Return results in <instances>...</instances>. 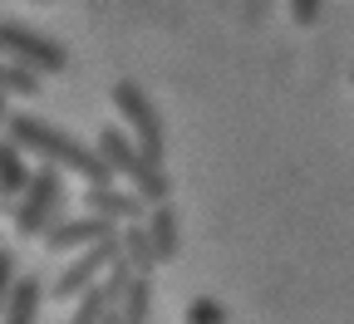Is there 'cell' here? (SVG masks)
<instances>
[{"instance_id":"obj_1","label":"cell","mask_w":354,"mask_h":324,"mask_svg":"<svg viewBox=\"0 0 354 324\" xmlns=\"http://www.w3.org/2000/svg\"><path fill=\"white\" fill-rule=\"evenodd\" d=\"M6 143H10L20 158H39L44 167H55V172H79V177H84V192L113 187V172L99 162V153L84 148V143H74L69 133H59L55 123H44V118L10 113V118H6Z\"/></svg>"},{"instance_id":"obj_2","label":"cell","mask_w":354,"mask_h":324,"mask_svg":"<svg viewBox=\"0 0 354 324\" xmlns=\"http://www.w3.org/2000/svg\"><path fill=\"white\" fill-rule=\"evenodd\" d=\"M94 153H99V162H104L113 177L128 182V192L138 197L143 207H162V202L172 197L167 172L153 167V162H143L138 153H133V143L123 137V128H104V133H99V143H94Z\"/></svg>"},{"instance_id":"obj_3","label":"cell","mask_w":354,"mask_h":324,"mask_svg":"<svg viewBox=\"0 0 354 324\" xmlns=\"http://www.w3.org/2000/svg\"><path fill=\"white\" fill-rule=\"evenodd\" d=\"M113 108L123 113V137L133 143V153H138L143 162H153V167H162V148H167V137H162V118H158V108H153V99L143 94L138 84H113Z\"/></svg>"},{"instance_id":"obj_4","label":"cell","mask_w":354,"mask_h":324,"mask_svg":"<svg viewBox=\"0 0 354 324\" xmlns=\"http://www.w3.org/2000/svg\"><path fill=\"white\" fill-rule=\"evenodd\" d=\"M59 207H64V177L55 167L30 172L25 192L15 202V231L20 236H44V231L59 221Z\"/></svg>"},{"instance_id":"obj_5","label":"cell","mask_w":354,"mask_h":324,"mask_svg":"<svg viewBox=\"0 0 354 324\" xmlns=\"http://www.w3.org/2000/svg\"><path fill=\"white\" fill-rule=\"evenodd\" d=\"M0 59L6 64H20V69H30V74H59L64 64H69V55H64V44L59 39H50V35H35V30H25V25H0Z\"/></svg>"},{"instance_id":"obj_6","label":"cell","mask_w":354,"mask_h":324,"mask_svg":"<svg viewBox=\"0 0 354 324\" xmlns=\"http://www.w3.org/2000/svg\"><path fill=\"white\" fill-rule=\"evenodd\" d=\"M113 260H118V231H113L109 241H94L88 251H79V256H74V265H69L59 280L50 285V295H55V300H79L88 285H99V275H104Z\"/></svg>"},{"instance_id":"obj_7","label":"cell","mask_w":354,"mask_h":324,"mask_svg":"<svg viewBox=\"0 0 354 324\" xmlns=\"http://www.w3.org/2000/svg\"><path fill=\"white\" fill-rule=\"evenodd\" d=\"M84 216H99L109 226H138L148 216V207L133 197V192H118V187H99V192H84Z\"/></svg>"},{"instance_id":"obj_8","label":"cell","mask_w":354,"mask_h":324,"mask_svg":"<svg viewBox=\"0 0 354 324\" xmlns=\"http://www.w3.org/2000/svg\"><path fill=\"white\" fill-rule=\"evenodd\" d=\"M118 226L99 221V216H74V221H55L44 231V251H88L94 241H109Z\"/></svg>"},{"instance_id":"obj_9","label":"cell","mask_w":354,"mask_h":324,"mask_svg":"<svg viewBox=\"0 0 354 324\" xmlns=\"http://www.w3.org/2000/svg\"><path fill=\"white\" fill-rule=\"evenodd\" d=\"M143 236H148L158 265H167V260L177 256V216H172L167 202H162V207H148V216H143Z\"/></svg>"},{"instance_id":"obj_10","label":"cell","mask_w":354,"mask_h":324,"mask_svg":"<svg viewBox=\"0 0 354 324\" xmlns=\"http://www.w3.org/2000/svg\"><path fill=\"white\" fill-rule=\"evenodd\" d=\"M118 256H123V265L138 275V280H148L153 275V246H148V236H143V226H118Z\"/></svg>"},{"instance_id":"obj_11","label":"cell","mask_w":354,"mask_h":324,"mask_svg":"<svg viewBox=\"0 0 354 324\" xmlns=\"http://www.w3.org/2000/svg\"><path fill=\"white\" fill-rule=\"evenodd\" d=\"M25 182H30V167H25V158L0 137V207H10L20 192H25Z\"/></svg>"},{"instance_id":"obj_12","label":"cell","mask_w":354,"mask_h":324,"mask_svg":"<svg viewBox=\"0 0 354 324\" xmlns=\"http://www.w3.org/2000/svg\"><path fill=\"white\" fill-rule=\"evenodd\" d=\"M39 314V280H15L6 309H0V324H35Z\"/></svg>"},{"instance_id":"obj_13","label":"cell","mask_w":354,"mask_h":324,"mask_svg":"<svg viewBox=\"0 0 354 324\" xmlns=\"http://www.w3.org/2000/svg\"><path fill=\"white\" fill-rule=\"evenodd\" d=\"M148 309H153V280H138V275H133L113 314H118V324H148Z\"/></svg>"},{"instance_id":"obj_14","label":"cell","mask_w":354,"mask_h":324,"mask_svg":"<svg viewBox=\"0 0 354 324\" xmlns=\"http://www.w3.org/2000/svg\"><path fill=\"white\" fill-rule=\"evenodd\" d=\"M39 74H30V69H20V64H6L0 59V94L6 99H30V94H39Z\"/></svg>"},{"instance_id":"obj_15","label":"cell","mask_w":354,"mask_h":324,"mask_svg":"<svg viewBox=\"0 0 354 324\" xmlns=\"http://www.w3.org/2000/svg\"><path fill=\"white\" fill-rule=\"evenodd\" d=\"M104 314H109V300H104V290H99V285H88V290L79 295V305H74L69 324H99Z\"/></svg>"},{"instance_id":"obj_16","label":"cell","mask_w":354,"mask_h":324,"mask_svg":"<svg viewBox=\"0 0 354 324\" xmlns=\"http://www.w3.org/2000/svg\"><path fill=\"white\" fill-rule=\"evenodd\" d=\"M187 324H227V309L216 300H192L187 305Z\"/></svg>"},{"instance_id":"obj_17","label":"cell","mask_w":354,"mask_h":324,"mask_svg":"<svg viewBox=\"0 0 354 324\" xmlns=\"http://www.w3.org/2000/svg\"><path fill=\"white\" fill-rule=\"evenodd\" d=\"M15 280H20V275H15V256H10V251H0V309H6Z\"/></svg>"},{"instance_id":"obj_18","label":"cell","mask_w":354,"mask_h":324,"mask_svg":"<svg viewBox=\"0 0 354 324\" xmlns=\"http://www.w3.org/2000/svg\"><path fill=\"white\" fill-rule=\"evenodd\" d=\"M290 15H295V25H315L320 20V0H290Z\"/></svg>"},{"instance_id":"obj_19","label":"cell","mask_w":354,"mask_h":324,"mask_svg":"<svg viewBox=\"0 0 354 324\" xmlns=\"http://www.w3.org/2000/svg\"><path fill=\"white\" fill-rule=\"evenodd\" d=\"M6 118H10V113H6V94H0V137H6Z\"/></svg>"},{"instance_id":"obj_20","label":"cell","mask_w":354,"mask_h":324,"mask_svg":"<svg viewBox=\"0 0 354 324\" xmlns=\"http://www.w3.org/2000/svg\"><path fill=\"white\" fill-rule=\"evenodd\" d=\"M99 324H118V314H113V309H109V314H104V319H99Z\"/></svg>"},{"instance_id":"obj_21","label":"cell","mask_w":354,"mask_h":324,"mask_svg":"<svg viewBox=\"0 0 354 324\" xmlns=\"http://www.w3.org/2000/svg\"><path fill=\"white\" fill-rule=\"evenodd\" d=\"M349 79H354V74H349Z\"/></svg>"}]
</instances>
